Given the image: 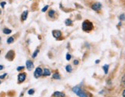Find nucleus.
<instances>
[{
  "label": "nucleus",
  "mask_w": 125,
  "mask_h": 97,
  "mask_svg": "<svg viewBox=\"0 0 125 97\" xmlns=\"http://www.w3.org/2000/svg\"><path fill=\"white\" fill-rule=\"evenodd\" d=\"M71 58H72V56H71L70 53H67V55H66V60L67 61H70Z\"/></svg>",
  "instance_id": "obj_22"
},
{
  "label": "nucleus",
  "mask_w": 125,
  "mask_h": 97,
  "mask_svg": "<svg viewBox=\"0 0 125 97\" xmlns=\"http://www.w3.org/2000/svg\"><path fill=\"white\" fill-rule=\"evenodd\" d=\"M99 62H100V61H99V60H97V61H95V63H99Z\"/></svg>",
  "instance_id": "obj_30"
},
{
  "label": "nucleus",
  "mask_w": 125,
  "mask_h": 97,
  "mask_svg": "<svg viewBox=\"0 0 125 97\" xmlns=\"http://www.w3.org/2000/svg\"><path fill=\"white\" fill-rule=\"evenodd\" d=\"M0 83H1V82H0Z\"/></svg>",
  "instance_id": "obj_31"
},
{
  "label": "nucleus",
  "mask_w": 125,
  "mask_h": 97,
  "mask_svg": "<svg viewBox=\"0 0 125 97\" xmlns=\"http://www.w3.org/2000/svg\"><path fill=\"white\" fill-rule=\"evenodd\" d=\"M6 75H7V73H4L3 75H2V76H0V79H4L5 77H6Z\"/></svg>",
  "instance_id": "obj_24"
},
{
  "label": "nucleus",
  "mask_w": 125,
  "mask_h": 97,
  "mask_svg": "<svg viewBox=\"0 0 125 97\" xmlns=\"http://www.w3.org/2000/svg\"><path fill=\"white\" fill-rule=\"evenodd\" d=\"M42 75H43V76H45V77H48V76H50V75H51V72H50V71L48 69L45 68V69H44V71H43Z\"/></svg>",
  "instance_id": "obj_10"
},
{
  "label": "nucleus",
  "mask_w": 125,
  "mask_h": 97,
  "mask_svg": "<svg viewBox=\"0 0 125 97\" xmlns=\"http://www.w3.org/2000/svg\"><path fill=\"white\" fill-rule=\"evenodd\" d=\"M34 93H35V90L33 89H31L28 91V94H29V95H32Z\"/></svg>",
  "instance_id": "obj_20"
},
{
  "label": "nucleus",
  "mask_w": 125,
  "mask_h": 97,
  "mask_svg": "<svg viewBox=\"0 0 125 97\" xmlns=\"http://www.w3.org/2000/svg\"><path fill=\"white\" fill-rule=\"evenodd\" d=\"M11 32H12V31H11L10 29H9V28H4L3 29V33L5 34V35H9V34L11 33Z\"/></svg>",
  "instance_id": "obj_16"
},
{
  "label": "nucleus",
  "mask_w": 125,
  "mask_h": 97,
  "mask_svg": "<svg viewBox=\"0 0 125 97\" xmlns=\"http://www.w3.org/2000/svg\"><path fill=\"white\" fill-rule=\"evenodd\" d=\"M26 78V75L25 73H20L19 74V76H18V80H19V83H22L25 81V79Z\"/></svg>",
  "instance_id": "obj_6"
},
{
  "label": "nucleus",
  "mask_w": 125,
  "mask_h": 97,
  "mask_svg": "<svg viewBox=\"0 0 125 97\" xmlns=\"http://www.w3.org/2000/svg\"><path fill=\"white\" fill-rule=\"evenodd\" d=\"M122 84L124 86H125V74H124V76L122 77Z\"/></svg>",
  "instance_id": "obj_23"
},
{
  "label": "nucleus",
  "mask_w": 125,
  "mask_h": 97,
  "mask_svg": "<svg viewBox=\"0 0 125 97\" xmlns=\"http://www.w3.org/2000/svg\"><path fill=\"white\" fill-rule=\"evenodd\" d=\"M0 5H1V6H2V8H4L5 5V2H1V3H0Z\"/></svg>",
  "instance_id": "obj_27"
},
{
  "label": "nucleus",
  "mask_w": 125,
  "mask_h": 97,
  "mask_svg": "<svg viewBox=\"0 0 125 97\" xmlns=\"http://www.w3.org/2000/svg\"><path fill=\"white\" fill-rule=\"evenodd\" d=\"M0 53H1V51H0Z\"/></svg>",
  "instance_id": "obj_32"
},
{
  "label": "nucleus",
  "mask_w": 125,
  "mask_h": 97,
  "mask_svg": "<svg viewBox=\"0 0 125 97\" xmlns=\"http://www.w3.org/2000/svg\"><path fill=\"white\" fill-rule=\"evenodd\" d=\"M78 63H79V62H78V60H74V65H78Z\"/></svg>",
  "instance_id": "obj_26"
},
{
  "label": "nucleus",
  "mask_w": 125,
  "mask_h": 97,
  "mask_svg": "<svg viewBox=\"0 0 125 97\" xmlns=\"http://www.w3.org/2000/svg\"><path fill=\"white\" fill-rule=\"evenodd\" d=\"M122 95H123V97H125V89L124 90V92H123V94H122Z\"/></svg>",
  "instance_id": "obj_28"
},
{
  "label": "nucleus",
  "mask_w": 125,
  "mask_h": 97,
  "mask_svg": "<svg viewBox=\"0 0 125 97\" xmlns=\"http://www.w3.org/2000/svg\"><path fill=\"white\" fill-rule=\"evenodd\" d=\"M2 69H3V66L2 65H0V71H2Z\"/></svg>",
  "instance_id": "obj_29"
},
{
  "label": "nucleus",
  "mask_w": 125,
  "mask_h": 97,
  "mask_svg": "<svg viewBox=\"0 0 125 97\" xmlns=\"http://www.w3.org/2000/svg\"><path fill=\"white\" fill-rule=\"evenodd\" d=\"M94 25L91 21L88 20H85L82 23V30L85 32H90L93 30Z\"/></svg>",
  "instance_id": "obj_1"
},
{
  "label": "nucleus",
  "mask_w": 125,
  "mask_h": 97,
  "mask_svg": "<svg viewBox=\"0 0 125 97\" xmlns=\"http://www.w3.org/2000/svg\"><path fill=\"white\" fill-rule=\"evenodd\" d=\"M64 23H65V25H66L67 26H70V25H72L73 24L72 21L71 20V19H66V20L64 21Z\"/></svg>",
  "instance_id": "obj_11"
},
{
  "label": "nucleus",
  "mask_w": 125,
  "mask_h": 97,
  "mask_svg": "<svg viewBox=\"0 0 125 97\" xmlns=\"http://www.w3.org/2000/svg\"><path fill=\"white\" fill-rule=\"evenodd\" d=\"M72 91L79 97H88L87 94L79 87H74L72 88Z\"/></svg>",
  "instance_id": "obj_2"
},
{
  "label": "nucleus",
  "mask_w": 125,
  "mask_h": 97,
  "mask_svg": "<svg viewBox=\"0 0 125 97\" xmlns=\"http://www.w3.org/2000/svg\"><path fill=\"white\" fill-rule=\"evenodd\" d=\"M48 5H45V6L42 9V12H46L47 11V9H48Z\"/></svg>",
  "instance_id": "obj_21"
},
{
  "label": "nucleus",
  "mask_w": 125,
  "mask_h": 97,
  "mask_svg": "<svg viewBox=\"0 0 125 97\" xmlns=\"http://www.w3.org/2000/svg\"><path fill=\"white\" fill-rule=\"evenodd\" d=\"M65 70H66V71L68 73H72V67L71 65H67L65 67Z\"/></svg>",
  "instance_id": "obj_12"
},
{
  "label": "nucleus",
  "mask_w": 125,
  "mask_h": 97,
  "mask_svg": "<svg viewBox=\"0 0 125 97\" xmlns=\"http://www.w3.org/2000/svg\"><path fill=\"white\" fill-rule=\"evenodd\" d=\"M48 16H49L50 18H53L54 16H55V11H54V10H50L49 12H48Z\"/></svg>",
  "instance_id": "obj_13"
},
{
  "label": "nucleus",
  "mask_w": 125,
  "mask_h": 97,
  "mask_svg": "<svg viewBox=\"0 0 125 97\" xmlns=\"http://www.w3.org/2000/svg\"><path fill=\"white\" fill-rule=\"evenodd\" d=\"M14 41V38L12 37H9V38L7 39V43L8 44H12V43Z\"/></svg>",
  "instance_id": "obj_17"
},
{
  "label": "nucleus",
  "mask_w": 125,
  "mask_h": 97,
  "mask_svg": "<svg viewBox=\"0 0 125 97\" xmlns=\"http://www.w3.org/2000/svg\"><path fill=\"white\" fill-rule=\"evenodd\" d=\"M52 78H53V79H61V77H60V75H59L58 73H54V74H53Z\"/></svg>",
  "instance_id": "obj_14"
},
{
  "label": "nucleus",
  "mask_w": 125,
  "mask_h": 97,
  "mask_svg": "<svg viewBox=\"0 0 125 97\" xmlns=\"http://www.w3.org/2000/svg\"><path fill=\"white\" fill-rule=\"evenodd\" d=\"M43 73V71L41 67H37L35 71V73H34V77L35 78H39Z\"/></svg>",
  "instance_id": "obj_3"
},
{
  "label": "nucleus",
  "mask_w": 125,
  "mask_h": 97,
  "mask_svg": "<svg viewBox=\"0 0 125 97\" xmlns=\"http://www.w3.org/2000/svg\"><path fill=\"white\" fill-rule=\"evenodd\" d=\"M23 69H24V67H23V66H21V67H19L17 68V71H20L21 70H23Z\"/></svg>",
  "instance_id": "obj_25"
},
{
  "label": "nucleus",
  "mask_w": 125,
  "mask_h": 97,
  "mask_svg": "<svg viewBox=\"0 0 125 97\" xmlns=\"http://www.w3.org/2000/svg\"><path fill=\"white\" fill-rule=\"evenodd\" d=\"M52 35L54 37H55V38H59V37H62V32L61 31H58V30H54L52 31Z\"/></svg>",
  "instance_id": "obj_5"
},
{
  "label": "nucleus",
  "mask_w": 125,
  "mask_h": 97,
  "mask_svg": "<svg viewBox=\"0 0 125 97\" xmlns=\"http://www.w3.org/2000/svg\"><path fill=\"white\" fill-rule=\"evenodd\" d=\"M108 68H109V66H108L107 64H105V65L103 66V70H104L105 74H107L108 73Z\"/></svg>",
  "instance_id": "obj_15"
},
{
  "label": "nucleus",
  "mask_w": 125,
  "mask_h": 97,
  "mask_svg": "<svg viewBox=\"0 0 125 97\" xmlns=\"http://www.w3.org/2000/svg\"><path fill=\"white\" fill-rule=\"evenodd\" d=\"M39 49H36L35 51L33 53V54H32V58H35L37 57V54L39 53Z\"/></svg>",
  "instance_id": "obj_18"
},
{
  "label": "nucleus",
  "mask_w": 125,
  "mask_h": 97,
  "mask_svg": "<svg viewBox=\"0 0 125 97\" xmlns=\"http://www.w3.org/2000/svg\"><path fill=\"white\" fill-rule=\"evenodd\" d=\"M28 11L25 10L24 11V12H22V14H21V20L22 21H25L27 19V17H28Z\"/></svg>",
  "instance_id": "obj_9"
},
{
  "label": "nucleus",
  "mask_w": 125,
  "mask_h": 97,
  "mask_svg": "<svg viewBox=\"0 0 125 97\" xmlns=\"http://www.w3.org/2000/svg\"><path fill=\"white\" fill-rule=\"evenodd\" d=\"M26 67L28 69V71H31L34 67L33 62H31V61H26Z\"/></svg>",
  "instance_id": "obj_7"
},
{
  "label": "nucleus",
  "mask_w": 125,
  "mask_h": 97,
  "mask_svg": "<svg viewBox=\"0 0 125 97\" xmlns=\"http://www.w3.org/2000/svg\"><path fill=\"white\" fill-rule=\"evenodd\" d=\"M119 18H120V20H121V21H124L125 20V15L124 14H121L120 15V17H119Z\"/></svg>",
  "instance_id": "obj_19"
},
{
  "label": "nucleus",
  "mask_w": 125,
  "mask_h": 97,
  "mask_svg": "<svg viewBox=\"0 0 125 97\" xmlns=\"http://www.w3.org/2000/svg\"><path fill=\"white\" fill-rule=\"evenodd\" d=\"M101 7H102V5L100 2H95L91 5V9L94 11H96V12L100 11L101 9Z\"/></svg>",
  "instance_id": "obj_4"
},
{
  "label": "nucleus",
  "mask_w": 125,
  "mask_h": 97,
  "mask_svg": "<svg viewBox=\"0 0 125 97\" xmlns=\"http://www.w3.org/2000/svg\"><path fill=\"white\" fill-rule=\"evenodd\" d=\"M53 96L54 97H64L65 95L62 93V92H55L53 94Z\"/></svg>",
  "instance_id": "obj_8"
}]
</instances>
